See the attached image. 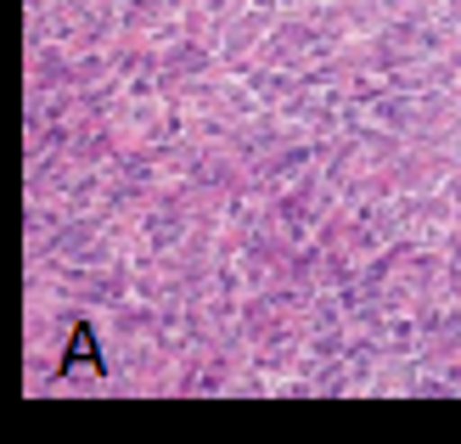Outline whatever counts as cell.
I'll list each match as a JSON object with an SVG mask.
<instances>
[{"label": "cell", "instance_id": "6da1fadb", "mask_svg": "<svg viewBox=\"0 0 461 444\" xmlns=\"http://www.w3.org/2000/svg\"><path fill=\"white\" fill-rule=\"evenodd\" d=\"M85 360H90V326H79V332H74V349H68L62 366H85Z\"/></svg>", "mask_w": 461, "mask_h": 444}]
</instances>
